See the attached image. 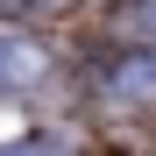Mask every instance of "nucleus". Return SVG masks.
<instances>
[{
	"instance_id": "obj_1",
	"label": "nucleus",
	"mask_w": 156,
	"mask_h": 156,
	"mask_svg": "<svg viewBox=\"0 0 156 156\" xmlns=\"http://www.w3.org/2000/svg\"><path fill=\"white\" fill-rule=\"evenodd\" d=\"M43 78H50V50L14 36V29H0V99H29Z\"/></svg>"
},
{
	"instance_id": "obj_2",
	"label": "nucleus",
	"mask_w": 156,
	"mask_h": 156,
	"mask_svg": "<svg viewBox=\"0 0 156 156\" xmlns=\"http://www.w3.org/2000/svg\"><path fill=\"white\" fill-rule=\"evenodd\" d=\"M107 92L121 107H156V50H128L107 64Z\"/></svg>"
},
{
	"instance_id": "obj_3",
	"label": "nucleus",
	"mask_w": 156,
	"mask_h": 156,
	"mask_svg": "<svg viewBox=\"0 0 156 156\" xmlns=\"http://www.w3.org/2000/svg\"><path fill=\"white\" fill-rule=\"evenodd\" d=\"M128 21H135L142 43H156V0H135V14H128Z\"/></svg>"
}]
</instances>
